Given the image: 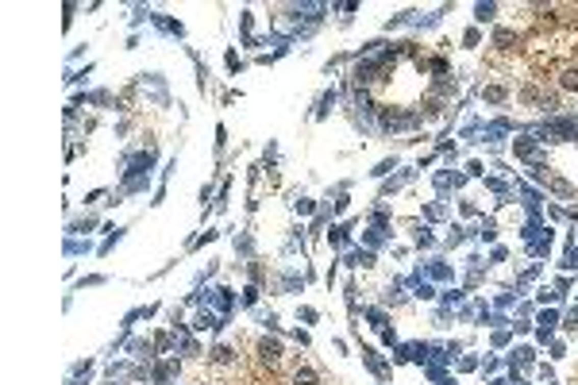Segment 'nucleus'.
<instances>
[{"label":"nucleus","instance_id":"1","mask_svg":"<svg viewBox=\"0 0 578 385\" xmlns=\"http://www.w3.org/2000/svg\"><path fill=\"white\" fill-rule=\"evenodd\" d=\"M258 354H262V362H278L281 359V347H278V343H270V339H262V343H258Z\"/></svg>","mask_w":578,"mask_h":385},{"label":"nucleus","instance_id":"2","mask_svg":"<svg viewBox=\"0 0 578 385\" xmlns=\"http://www.w3.org/2000/svg\"><path fill=\"white\" fill-rule=\"evenodd\" d=\"M297 385H316V374L312 370H297Z\"/></svg>","mask_w":578,"mask_h":385},{"label":"nucleus","instance_id":"3","mask_svg":"<svg viewBox=\"0 0 578 385\" xmlns=\"http://www.w3.org/2000/svg\"><path fill=\"white\" fill-rule=\"evenodd\" d=\"M563 89H578V70H567V73H563Z\"/></svg>","mask_w":578,"mask_h":385}]
</instances>
